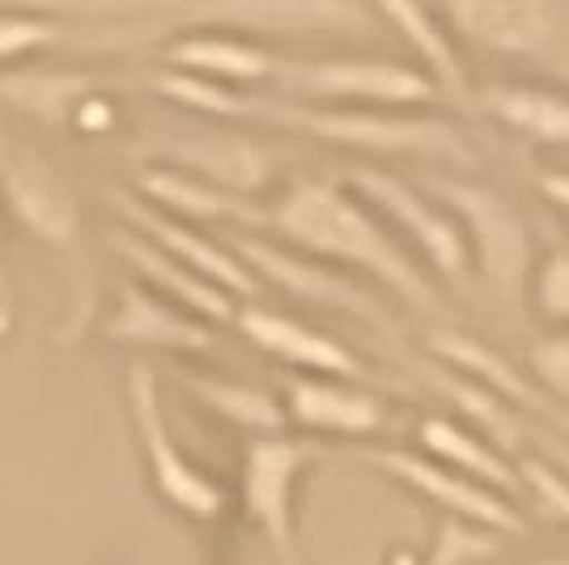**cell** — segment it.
Returning a JSON list of instances; mask_svg holds the SVG:
<instances>
[{
	"instance_id": "cell-1",
	"label": "cell",
	"mask_w": 569,
	"mask_h": 565,
	"mask_svg": "<svg viewBox=\"0 0 569 565\" xmlns=\"http://www.w3.org/2000/svg\"><path fill=\"white\" fill-rule=\"evenodd\" d=\"M268 226L284 238V247L323 259L340 272H366L408 307H438V289L421 259L349 184L293 179L268 209Z\"/></svg>"
},
{
	"instance_id": "cell-2",
	"label": "cell",
	"mask_w": 569,
	"mask_h": 565,
	"mask_svg": "<svg viewBox=\"0 0 569 565\" xmlns=\"http://www.w3.org/2000/svg\"><path fill=\"white\" fill-rule=\"evenodd\" d=\"M247 119L277 123L298 137L375 153V158H421V162L451 166L468 175L476 166V149L463 128L442 116L421 111H379V107H302V102H268L251 98Z\"/></svg>"
},
{
	"instance_id": "cell-3",
	"label": "cell",
	"mask_w": 569,
	"mask_h": 565,
	"mask_svg": "<svg viewBox=\"0 0 569 565\" xmlns=\"http://www.w3.org/2000/svg\"><path fill=\"white\" fill-rule=\"evenodd\" d=\"M0 200L9 205V212L18 217V226L26 235L64 264V272H69V307H64V324L56 331V340L77 345L81 331L90 328L98 315V281L90 259H86V247H81L77 191L39 153L0 145Z\"/></svg>"
},
{
	"instance_id": "cell-4",
	"label": "cell",
	"mask_w": 569,
	"mask_h": 565,
	"mask_svg": "<svg viewBox=\"0 0 569 565\" xmlns=\"http://www.w3.org/2000/svg\"><path fill=\"white\" fill-rule=\"evenodd\" d=\"M429 191L447 205L472 251V272L489 285L498 298H527V281L536 268V242L522 221V212L501 191L476 184L468 175H433Z\"/></svg>"
},
{
	"instance_id": "cell-5",
	"label": "cell",
	"mask_w": 569,
	"mask_h": 565,
	"mask_svg": "<svg viewBox=\"0 0 569 565\" xmlns=\"http://www.w3.org/2000/svg\"><path fill=\"white\" fill-rule=\"evenodd\" d=\"M302 107H379V111H412L421 102H442L417 60L387 56H310L281 60L272 77Z\"/></svg>"
},
{
	"instance_id": "cell-6",
	"label": "cell",
	"mask_w": 569,
	"mask_h": 565,
	"mask_svg": "<svg viewBox=\"0 0 569 565\" xmlns=\"http://www.w3.org/2000/svg\"><path fill=\"white\" fill-rule=\"evenodd\" d=\"M345 184L396 230V238L421 259L426 272H433L438 281H451V285L468 281V272H472L468 238H463L459 221L447 212V205L433 191L417 188L403 175L379 170V166H361Z\"/></svg>"
},
{
	"instance_id": "cell-7",
	"label": "cell",
	"mask_w": 569,
	"mask_h": 565,
	"mask_svg": "<svg viewBox=\"0 0 569 565\" xmlns=\"http://www.w3.org/2000/svg\"><path fill=\"white\" fill-rule=\"evenodd\" d=\"M310 459H315V447L284 434L256 438L242 450V472H238L242 515L260 527L277 565H307L302 536H298V489Z\"/></svg>"
},
{
	"instance_id": "cell-8",
	"label": "cell",
	"mask_w": 569,
	"mask_h": 565,
	"mask_svg": "<svg viewBox=\"0 0 569 565\" xmlns=\"http://www.w3.org/2000/svg\"><path fill=\"white\" fill-rule=\"evenodd\" d=\"M128 408H132V425H137V443H141V459L149 472V485L158 489V497L170 511L196 518V523H217L226 511V494L213 476L191 464L179 450L174 434L162 413V396H158V375L132 361L128 366Z\"/></svg>"
},
{
	"instance_id": "cell-9",
	"label": "cell",
	"mask_w": 569,
	"mask_h": 565,
	"mask_svg": "<svg viewBox=\"0 0 569 565\" xmlns=\"http://www.w3.org/2000/svg\"><path fill=\"white\" fill-rule=\"evenodd\" d=\"M357 459H366L375 472H382L387 480H396L400 489L417 494L421 502H429L442 518H468L480 523L489 532L501 536H519L522 511L515 506V497H501L485 485H476L468 476L451 472L447 464L429 459L426 450H408V447H361Z\"/></svg>"
},
{
	"instance_id": "cell-10",
	"label": "cell",
	"mask_w": 569,
	"mask_h": 565,
	"mask_svg": "<svg viewBox=\"0 0 569 565\" xmlns=\"http://www.w3.org/2000/svg\"><path fill=\"white\" fill-rule=\"evenodd\" d=\"M230 251L256 272V281L277 285L289 298H302V303H315V307L353 315V319L375 324V328H391V319H387L379 298L361 281H353L349 272H340V268L323 264V259L302 256L293 247H277V242L256 235H230Z\"/></svg>"
},
{
	"instance_id": "cell-11",
	"label": "cell",
	"mask_w": 569,
	"mask_h": 565,
	"mask_svg": "<svg viewBox=\"0 0 569 565\" xmlns=\"http://www.w3.org/2000/svg\"><path fill=\"white\" fill-rule=\"evenodd\" d=\"M111 200L119 205L123 221H128L137 235L149 238L153 247H162V251L174 256L179 264H188L191 272H200V277L213 281L217 289H226L230 298H234V294L238 298H251V294L260 289L256 272H251L230 247H217V238L196 235L179 217H167L158 205H144L137 196H128V191H111Z\"/></svg>"
},
{
	"instance_id": "cell-12",
	"label": "cell",
	"mask_w": 569,
	"mask_h": 565,
	"mask_svg": "<svg viewBox=\"0 0 569 565\" xmlns=\"http://www.w3.org/2000/svg\"><path fill=\"white\" fill-rule=\"evenodd\" d=\"M102 331L116 345H132V349H167V354H213L217 349L209 324H200L196 315L137 281H119L116 307L107 315Z\"/></svg>"
},
{
	"instance_id": "cell-13",
	"label": "cell",
	"mask_w": 569,
	"mask_h": 565,
	"mask_svg": "<svg viewBox=\"0 0 569 565\" xmlns=\"http://www.w3.org/2000/svg\"><path fill=\"white\" fill-rule=\"evenodd\" d=\"M234 324L260 354L277 357L293 370H307L315 378H345V383H357V378L370 375L366 361L353 349H345L336 336L310 328L293 315H281L272 307H242Z\"/></svg>"
},
{
	"instance_id": "cell-14",
	"label": "cell",
	"mask_w": 569,
	"mask_h": 565,
	"mask_svg": "<svg viewBox=\"0 0 569 565\" xmlns=\"http://www.w3.org/2000/svg\"><path fill=\"white\" fill-rule=\"evenodd\" d=\"M284 413L310 434H336V438H375L391 425L387 404L345 378L293 375L284 383Z\"/></svg>"
},
{
	"instance_id": "cell-15",
	"label": "cell",
	"mask_w": 569,
	"mask_h": 565,
	"mask_svg": "<svg viewBox=\"0 0 569 565\" xmlns=\"http://www.w3.org/2000/svg\"><path fill=\"white\" fill-rule=\"evenodd\" d=\"M382 22L396 26L403 43L417 56V69L429 77V86L438 90L442 102L459 107L463 116H480V86H472V77L463 69V51L459 39L451 34L447 18L438 9H421V4H382L379 9Z\"/></svg>"
},
{
	"instance_id": "cell-16",
	"label": "cell",
	"mask_w": 569,
	"mask_h": 565,
	"mask_svg": "<svg viewBox=\"0 0 569 565\" xmlns=\"http://www.w3.org/2000/svg\"><path fill=\"white\" fill-rule=\"evenodd\" d=\"M162 153L170 158V170L191 175V179L230 191V196H242V200L263 191L277 175V153L251 137H238V132L174 141Z\"/></svg>"
},
{
	"instance_id": "cell-17",
	"label": "cell",
	"mask_w": 569,
	"mask_h": 565,
	"mask_svg": "<svg viewBox=\"0 0 569 565\" xmlns=\"http://www.w3.org/2000/svg\"><path fill=\"white\" fill-rule=\"evenodd\" d=\"M455 39L476 43L493 56H540L557 34V9L540 0H519V4H451L438 9Z\"/></svg>"
},
{
	"instance_id": "cell-18",
	"label": "cell",
	"mask_w": 569,
	"mask_h": 565,
	"mask_svg": "<svg viewBox=\"0 0 569 565\" xmlns=\"http://www.w3.org/2000/svg\"><path fill=\"white\" fill-rule=\"evenodd\" d=\"M417 443L429 459L447 464L451 472L468 476L476 485L493 489L501 497L522 494V472L510 459V450H501L493 438H485L480 429L463 422V417H447V413H429L417 422Z\"/></svg>"
},
{
	"instance_id": "cell-19",
	"label": "cell",
	"mask_w": 569,
	"mask_h": 565,
	"mask_svg": "<svg viewBox=\"0 0 569 565\" xmlns=\"http://www.w3.org/2000/svg\"><path fill=\"white\" fill-rule=\"evenodd\" d=\"M480 116L515 132L527 145L569 149V90L545 81H485L480 86Z\"/></svg>"
},
{
	"instance_id": "cell-20",
	"label": "cell",
	"mask_w": 569,
	"mask_h": 565,
	"mask_svg": "<svg viewBox=\"0 0 569 565\" xmlns=\"http://www.w3.org/2000/svg\"><path fill=\"white\" fill-rule=\"evenodd\" d=\"M102 98L98 72L69 69H0V102L30 116L34 123H48L56 132L77 128L81 111Z\"/></svg>"
},
{
	"instance_id": "cell-21",
	"label": "cell",
	"mask_w": 569,
	"mask_h": 565,
	"mask_svg": "<svg viewBox=\"0 0 569 565\" xmlns=\"http://www.w3.org/2000/svg\"><path fill=\"white\" fill-rule=\"evenodd\" d=\"M116 251L132 272H141L149 285H158L162 298H170L174 307H183L188 315H204V319H217V324H234L238 319L234 298L226 289L204 281L200 272H191L188 264L167 256L162 247H153L137 230H116Z\"/></svg>"
},
{
	"instance_id": "cell-22",
	"label": "cell",
	"mask_w": 569,
	"mask_h": 565,
	"mask_svg": "<svg viewBox=\"0 0 569 565\" xmlns=\"http://www.w3.org/2000/svg\"><path fill=\"white\" fill-rule=\"evenodd\" d=\"M170 72H191L217 86H247V81H268L277 77V56L263 51L260 43L230 39V34H191L167 48Z\"/></svg>"
},
{
	"instance_id": "cell-23",
	"label": "cell",
	"mask_w": 569,
	"mask_h": 565,
	"mask_svg": "<svg viewBox=\"0 0 569 565\" xmlns=\"http://www.w3.org/2000/svg\"><path fill=\"white\" fill-rule=\"evenodd\" d=\"M141 191L158 205V209H174L183 217H196V221H234V226H268V209H260L256 200H242V196H230L221 188H209L191 175H179V170H149L141 175Z\"/></svg>"
},
{
	"instance_id": "cell-24",
	"label": "cell",
	"mask_w": 569,
	"mask_h": 565,
	"mask_svg": "<svg viewBox=\"0 0 569 565\" xmlns=\"http://www.w3.org/2000/svg\"><path fill=\"white\" fill-rule=\"evenodd\" d=\"M183 387H188L204 408H213L217 417L251 429L256 438H272V434H281L284 422H289L284 400L268 396V391L251 387V383H234V378H217V375H188Z\"/></svg>"
},
{
	"instance_id": "cell-25",
	"label": "cell",
	"mask_w": 569,
	"mask_h": 565,
	"mask_svg": "<svg viewBox=\"0 0 569 565\" xmlns=\"http://www.w3.org/2000/svg\"><path fill=\"white\" fill-rule=\"evenodd\" d=\"M501 532H489L480 523H468V518H442L433 523V536H429L426 553L417 565H476L489 562L501 553Z\"/></svg>"
},
{
	"instance_id": "cell-26",
	"label": "cell",
	"mask_w": 569,
	"mask_h": 565,
	"mask_svg": "<svg viewBox=\"0 0 569 565\" xmlns=\"http://www.w3.org/2000/svg\"><path fill=\"white\" fill-rule=\"evenodd\" d=\"M527 378L540 396V408L569 413V331H545L527 349Z\"/></svg>"
},
{
	"instance_id": "cell-27",
	"label": "cell",
	"mask_w": 569,
	"mask_h": 565,
	"mask_svg": "<svg viewBox=\"0 0 569 565\" xmlns=\"http://www.w3.org/2000/svg\"><path fill=\"white\" fill-rule=\"evenodd\" d=\"M527 303L552 331H569V251L561 247L540 251L527 281Z\"/></svg>"
},
{
	"instance_id": "cell-28",
	"label": "cell",
	"mask_w": 569,
	"mask_h": 565,
	"mask_svg": "<svg viewBox=\"0 0 569 565\" xmlns=\"http://www.w3.org/2000/svg\"><path fill=\"white\" fill-rule=\"evenodd\" d=\"M522 472V494H531V502L545 511L548 518L569 527V476L557 464H548L545 455H531L519 464Z\"/></svg>"
},
{
	"instance_id": "cell-29",
	"label": "cell",
	"mask_w": 569,
	"mask_h": 565,
	"mask_svg": "<svg viewBox=\"0 0 569 565\" xmlns=\"http://www.w3.org/2000/svg\"><path fill=\"white\" fill-rule=\"evenodd\" d=\"M60 34H64V26L43 13H0V60L51 48V43H60Z\"/></svg>"
},
{
	"instance_id": "cell-30",
	"label": "cell",
	"mask_w": 569,
	"mask_h": 565,
	"mask_svg": "<svg viewBox=\"0 0 569 565\" xmlns=\"http://www.w3.org/2000/svg\"><path fill=\"white\" fill-rule=\"evenodd\" d=\"M536 188L545 196V205H552L557 212L569 217V170H545V175L536 179Z\"/></svg>"
},
{
	"instance_id": "cell-31",
	"label": "cell",
	"mask_w": 569,
	"mask_h": 565,
	"mask_svg": "<svg viewBox=\"0 0 569 565\" xmlns=\"http://www.w3.org/2000/svg\"><path fill=\"white\" fill-rule=\"evenodd\" d=\"M13 331V289H9V272H4V259H0V340Z\"/></svg>"
},
{
	"instance_id": "cell-32",
	"label": "cell",
	"mask_w": 569,
	"mask_h": 565,
	"mask_svg": "<svg viewBox=\"0 0 569 565\" xmlns=\"http://www.w3.org/2000/svg\"><path fill=\"white\" fill-rule=\"evenodd\" d=\"M540 417H545L548 429H552L557 438H566L569 443V413H561V408H540Z\"/></svg>"
},
{
	"instance_id": "cell-33",
	"label": "cell",
	"mask_w": 569,
	"mask_h": 565,
	"mask_svg": "<svg viewBox=\"0 0 569 565\" xmlns=\"http://www.w3.org/2000/svg\"><path fill=\"white\" fill-rule=\"evenodd\" d=\"M527 565H569V553H548V557H531Z\"/></svg>"
}]
</instances>
